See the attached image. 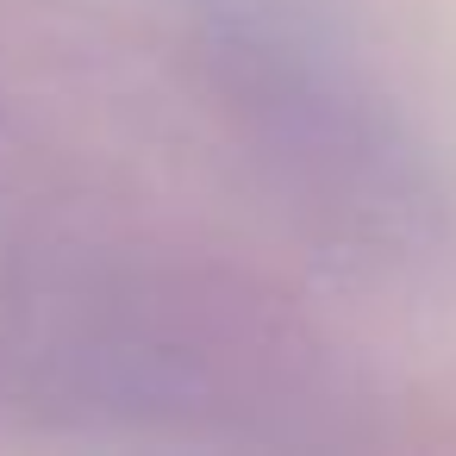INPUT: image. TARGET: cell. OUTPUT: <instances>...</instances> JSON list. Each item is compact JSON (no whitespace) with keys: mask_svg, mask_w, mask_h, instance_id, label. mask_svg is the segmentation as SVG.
I'll list each match as a JSON object with an SVG mask.
<instances>
[{"mask_svg":"<svg viewBox=\"0 0 456 456\" xmlns=\"http://www.w3.org/2000/svg\"><path fill=\"white\" fill-rule=\"evenodd\" d=\"M263 306L194 250L113 213L0 238V425L38 437H188L269 387Z\"/></svg>","mask_w":456,"mask_h":456,"instance_id":"cell-1","label":"cell"}]
</instances>
